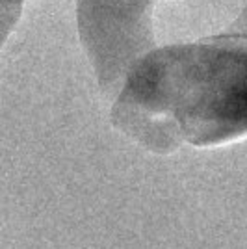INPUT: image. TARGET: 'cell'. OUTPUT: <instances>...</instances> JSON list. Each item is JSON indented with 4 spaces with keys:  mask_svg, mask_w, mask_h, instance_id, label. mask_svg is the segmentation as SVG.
Here are the masks:
<instances>
[{
    "mask_svg": "<svg viewBox=\"0 0 247 249\" xmlns=\"http://www.w3.org/2000/svg\"><path fill=\"white\" fill-rule=\"evenodd\" d=\"M112 123L156 155L247 136V32L143 56L115 95Z\"/></svg>",
    "mask_w": 247,
    "mask_h": 249,
    "instance_id": "obj_1",
    "label": "cell"
},
{
    "mask_svg": "<svg viewBox=\"0 0 247 249\" xmlns=\"http://www.w3.org/2000/svg\"><path fill=\"white\" fill-rule=\"evenodd\" d=\"M155 0H76L84 52L104 95H117L128 73L155 51Z\"/></svg>",
    "mask_w": 247,
    "mask_h": 249,
    "instance_id": "obj_2",
    "label": "cell"
},
{
    "mask_svg": "<svg viewBox=\"0 0 247 249\" xmlns=\"http://www.w3.org/2000/svg\"><path fill=\"white\" fill-rule=\"evenodd\" d=\"M26 0H2L0 2V30H2V41L8 39V36L11 34V30L15 28V24L19 22L21 17L22 6Z\"/></svg>",
    "mask_w": 247,
    "mask_h": 249,
    "instance_id": "obj_3",
    "label": "cell"
},
{
    "mask_svg": "<svg viewBox=\"0 0 247 249\" xmlns=\"http://www.w3.org/2000/svg\"><path fill=\"white\" fill-rule=\"evenodd\" d=\"M230 30H236V32H247V8L242 11L240 19H236V22L230 26Z\"/></svg>",
    "mask_w": 247,
    "mask_h": 249,
    "instance_id": "obj_4",
    "label": "cell"
}]
</instances>
